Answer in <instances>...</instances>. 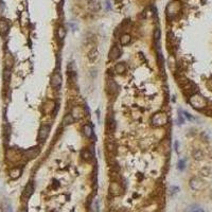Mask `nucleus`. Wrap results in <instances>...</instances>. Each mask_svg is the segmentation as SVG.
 Wrapping results in <instances>:
<instances>
[{
    "label": "nucleus",
    "mask_w": 212,
    "mask_h": 212,
    "mask_svg": "<svg viewBox=\"0 0 212 212\" xmlns=\"http://www.w3.org/2000/svg\"><path fill=\"white\" fill-rule=\"evenodd\" d=\"M169 122V117L167 114L163 112H158L152 117V124L156 127H160V126H165Z\"/></svg>",
    "instance_id": "1"
},
{
    "label": "nucleus",
    "mask_w": 212,
    "mask_h": 212,
    "mask_svg": "<svg viewBox=\"0 0 212 212\" xmlns=\"http://www.w3.org/2000/svg\"><path fill=\"white\" fill-rule=\"evenodd\" d=\"M189 103L196 109H203L204 107H206L207 101L203 95H198V93H194L193 95L190 97Z\"/></svg>",
    "instance_id": "2"
},
{
    "label": "nucleus",
    "mask_w": 212,
    "mask_h": 212,
    "mask_svg": "<svg viewBox=\"0 0 212 212\" xmlns=\"http://www.w3.org/2000/svg\"><path fill=\"white\" fill-rule=\"evenodd\" d=\"M179 8H180V6H179L178 1H173V2H170L169 6L167 8V15L169 18H173L175 15L178 14Z\"/></svg>",
    "instance_id": "3"
},
{
    "label": "nucleus",
    "mask_w": 212,
    "mask_h": 212,
    "mask_svg": "<svg viewBox=\"0 0 212 212\" xmlns=\"http://www.w3.org/2000/svg\"><path fill=\"white\" fill-rule=\"evenodd\" d=\"M50 125H48V124H42L40 126V129H39L38 131V141L39 142H44L46 139L48 138L49 134H50Z\"/></svg>",
    "instance_id": "4"
},
{
    "label": "nucleus",
    "mask_w": 212,
    "mask_h": 212,
    "mask_svg": "<svg viewBox=\"0 0 212 212\" xmlns=\"http://www.w3.org/2000/svg\"><path fill=\"white\" fill-rule=\"evenodd\" d=\"M39 153H40V148L39 146H34V148H31L29 150H27V151H25L23 156L27 159H29V160H31V159L36 158L39 155Z\"/></svg>",
    "instance_id": "5"
},
{
    "label": "nucleus",
    "mask_w": 212,
    "mask_h": 212,
    "mask_svg": "<svg viewBox=\"0 0 212 212\" xmlns=\"http://www.w3.org/2000/svg\"><path fill=\"white\" fill-rule=\"evenodd\" d=\"M61 83H63V78H61V74L59 72L53 73L52 76H51V86L54 89H59V87L61 86Z\"/></svg>",
    "instance_id": "6"
},
{
    "label": "nucleus",
    "mask_w": 212,
    "mask_h": 212,
    "mask_svg": "<svg viewBox=\"0 0 212 212\" xmlns=\"http://www.w3.org/2000/svg\"><path fill=\"white\" fill-rule=\"evenodd\" d=\"M34 192V184L32 182H29L28 184L25 187L23 192V199H29V198L32 196Z\"/></svg>",
    "instance_id": "7"
},
{
    "label": "nucleus",
    "mask_w": 212,
    "mask_h": 212,
    "mask_svg": "<svg viewBox=\"0 0 212 212\" xmlns=\"http://www.w3.org/2000/svg\"><path fill=\"white\" fill-rule=\"evenodd\" d=\"M10 30V25H8V21L4 18H0V35L1 36H4L6 35Z\"/></svg>",
    "instance_id": "8"
},
{
    "label": "nucleus",
    "mask_w": 212,
    "mask_h": 212,
    "mask_svg": "<svg viewBox=\"0 0 212 212\" xmlns=\"http://www.w3.org/2000/svg\"><path fill=\"white\" fill-rule=\"evenodd\" d=\"M106 91L108 92L109 95H114L118 91V85L114 80H108L106 84Z\"/></svg>",
    "instance_id": "9"
},
{
    "label": "nucleus",
    "mask_w": 212,
    "mask_h": 212,
    "mask_svg": "<svg viewBox=\"0 0 212 212\" xmlns=\"http://www.w3.org/2000/svg\"><path fill=\"white\" fill-rule=\"evenodd\" d=\"M204 182H203V180L199 178H197V177H194V178H192L191 180H190V187L192 188L193 190H199L201 189V188H204Z\"/></svg>",
    "instance_id": "10"
},
{
    "label": "nucleus",
    "mask_w": 212,
    "mask_h": 212,
    "mask_svg": "<svg viewBox=\"0 0 212 212\" xmlns=\"http://www.w3.org/2000/svg\"><path fill=\"white\" fill-rule=\"evenodd\" d=\"M108 55H109V59H110V61H116V59H118L121 55L120 48L117 47V46L112 47V49H110V51H109Z\"/></svg>",
    "instance_id": "11"
},
{
    "label": "nucleus",
    "mask_w": 212,
    "mask_h": 212,
    "mask_svg": "<svg viewBox=\"0 0 212 212\" xmlns=\"http://www.w3.org/2000/svg\"><path fill=\"white\" fill-rule=\"evenodd\" d=\"M70 114H72V117L74 118V120H78V119H82L84 116V110L80 107V106H76L73 107L72 110Z\"/></svg>",
    "instance_id": "12"
},
{
    "label": "nucleus",
    "mask_w": 212,
    "mask_h": 212,
    "mask_svg": "<svg viewBox=\"0 0 212 212\" xmlns=\"http://www.w3.org/2000/svg\"><path fill=\"white\" fill-rule=\"evenodd\" d=\"M88 1V6L91 11L95 12L101 8V0H87Z\"/></svg>",
    "instance_id": "13"
},
{
    "label": "nucleus",
    "mask_w": 212,
    "mask_h": 212,
    "mask_svg": "<svg viewBox=\"0 0 212 212\" xmlns=\"http://www.w3.org/2000/svg\"><path fill=\"white\" fill-rule=\"evenodd\" d=\"M81 156L84 160L90 161L92 159V157H93V153H92V151L89 150V148H84V150H82V152H81Z\"/></svg>",
    "instance_id": "14"
},
{
    "label": "nucleus",
    "mask_w": 212,
    "mask_h": 212,
    "mask_svg": "<svg viewBox=\"0 0 212 212\" xmlns=\"http://www.w3.org/2000/svg\"><path fill=\"white\" fill-rule=\"evenodd\" d=\"M21 173H23V170L20 167H14L10 171V177L12 179H17L21 176Z\"/></svg>",
    "instance_id": "15"
},
{
    "label": "nucleus",
    "mask_w": 212,
    "mask_h": 212,
    "mask_svg": "<svg viewBox=\"0 0 212 212\" xmlns=\"http://www.w3.org/2000/svg\"><path fill=\"white\" fill-rule=\"evenodd\" d=\"M83 131H84V135H85L87 138H92V137H93V129H92V126L90 125V124L84 125Z\"/></svg>",
    "instance_id": "16"
},
{
    "label": "nucleus",
    "mask_w": 212,
    "mask_h": 212,
    "mask_svg": "<svg viewBox=\"0 0 212 212\" xmlns=\"http://www.w3.org/2000/svg\"><path fill=\"white\" fill-rule=\"evenodd\" d=\"M114 71L118 73V74H121V73H124L126 71V65L124 63H118L114 66Z\"/></svg>",
    "instance_id": "17"
},
{
    "label": "nucleus",
    "mask_w": 212,
    "mask_h": 212,
    "mask_svg": "<svg viewBox=\"0 0 212 212\" xmlns=\"http://www.w3.org/2000/svg\"><path fill=\"white\" fill-rule=\"evenodd\" d=\"M131 36L129 35V34H127V33L123 34L122 36L120 37V44L122 46L129 45V42H131Z\"/></svg>",
    "instance_id": "18"
},
{
    "label": "nucleus",
    "mask_w": 212,
    "mask_h": 212,
    "mask_svg": "<svg viewBox=\"0 0 212 212\" xmlns=\"http://www.w3.org/2000/svg\"><path fill=\"white\" fill-rule=\"evenodd\" d=\"M74 118L72 117V114H66L64 117V120H63V125L64 126H67V125H70V124H72V123H74Z\"/></svg>",
    "instance_id": "19"
},
{
    "label": "nucleus",
    "mask_w": 212,
    "mask_h": 212,
    "mask_svg": "<svg viewBox=\"0 0 212 212\" xmlns=\"http://www.w3.org/2000/svg\"><path fill=\"white\" fill-rule=\"evenodd\" d=\"M88 57H89V59L92 61L98 59V49H97V48H92V50L88 53Z\"/></svg>",
    "instance_id": "20"
},
{
    "label": "nucleus",
    "mask_w": 212,
    "mask_h": 212,
    "mask_svg": "<svg viewBox=\"0 0 212 212\" xmlns=\"http://www.w3.org/2000/svg\"><path fill=\"white\" fill-rule=\"evenodd\" d=\"M118 191H121V187L119 184H110V192L114 193V195H118V194H120V192H118Z\"/></svg>",
    "instance_id": "21"
},
{
    "label": "nucleus",
    "mask_w": 212,
    "mask_h": 212,
    "mask_svg": "<svg viewBox=\"0 0 212 212\" xmlns=\"http://www.w3.org/2000/svg\"><path fill=\"white\" fill-rule=\"evenodd\" d=\"M160 36H161L160 30H159V29H156L155 32H154V40H155V45L160 44Z\"/></svg>",
    "instance_id": "22"
},
{
    "label": "nucleus",
    "mask_w": 212,
    "mask_h": 212,
    "mask_svg": "<svg viewBox=\"0 0 212 212\" xmlns=\"http://www.w3.org/2000/svg\"><path fill=\"white\" fill-rule=\"evenodd\" d=\"M66 29L64 27H59V30H57V35H59V39H64L65 36H66Z\"/></svg>",
    "instance_id": "23"
},
{
    "label": "nucleus",
    "mask_w": 212,
    "mask_h": 212,
    "mask_svg": "<svg viewBox=\"0 0 212 212\" xmlns=\"http://www.w3.org/2000/svg\"><path fill=\"white\" fill-rule=\"evenodd\" d=\"M10 78H11V70L6 68L4 71H3V80H4L6 83H8L10 81Z\"/></svg>",
    "instance_id": "24"
},
{
    "label": "nucleus",
    "mask_w": 212,
    "mask_h": 212,
    "mask_svg": "<svg viewBox=\"0 0 212 212\" xmlns=\"http://www.w3.org/2000/svg\"><path fill=\"white\" fill-rule=\"evenodd\" d=\"M184 167H186V159H180L177 163V169L180 171H184Z\"/></svg>",
    "instance_id": "25"
},
{
    "label": "nucleus",
    "mask_w": 212,
    "mask_h": 212,
    "mask_svg": "<svg viewBox=\"0 0 212 212\" xmlns=\"http://www.w3.org/2000/svg\"><path fill=\"white\" fill-rule=\"evenodd\" d=\"M194 158H195V159H201V158H203V153H201L199 150L195 151V152H194Z\"/></svg>",
    "instance_id": "26"
},
{
    "label": "nucleus",
    "mask_w": 212,
    "mask_h": 212,
    "mask_svg": "<svg viewBox=\"0 0 212 212\" xmlns=\"http://www.w3.org/2000/svg\"><path fill=\"white\" fill-rule=\"evenodd\" d=\"M190 212H204V210L198 208V207H193V208L190 209Z\"/></svg>",
    "instance_id": "27"
},
{
    "label": "nucleus",
    "mask_w": 212,
    "mask_h": 212,
    "mask_svg": "<svg viewBox=\"0 0 212 212\" xmlns=\"http://www.w3.org/2000/svg\"><path fill=\"white\" fill-rule=\"evenodd\" d=\"M92 210H93L95 212H99V204H98V201H93Z\"/></svg>",
    "instance_id": "28"
},
{
    "label": "nucleus",
    "mask_w": 212,
    "mask_h": 212,
    "mask_svg": "<svg viewBox=\"0 0 212 212\" xmlns=\"http://www.w3.org/2000/svg\"><path fill=\"white\" fill-rule=\"evenodd\" d=\"M179 188L178 187H175V186H173V187L171 188V193H172V195H174V194H176V193L178 192Z\"/></svg>",
    "instance_id": "29"
},
{
    "label": "nucleus",
    "mask_w": 212,
    "mask_h": 212,
    "mask_svg": "<svg viewBox=\"0 0 212 212\" xmlns=\"http://www.w3.org/2000/svg\"><path fill=\"white\" fill-rule=\"evenodd\" d=\"M178 121H179V124H184V116L180 114V110H179V114H178Z\"/></svg>",
    "instance_id": "30"
},
{
    "label": "nucleus",
    "mask_w": 212,
    "mask_h": 212,
    "mask_svg": "<svg viewBox=\"0 0 212 212\" xmlns=\"http://www.w3.org/2000/svg\"><path fill=\"white\" fill-rule=\"evenodd\" d=\"M184 117L187 118V119H189L190 121H193V120H194V118H193L190 114H188L187 112H184Z\"/></svg>",
    "instance_id": "31"
},
{
    "label": "nucleus",
    "mask_w": 212,
    "mask_h": 212,
    "mask_svg": "<svg viewBox=\"0 0 212 212\" xmlns=\"http://www.w3.org/2000/svg\"><path fill=\"white\" fill-rule=\"evenodd\" d=\"M3 11H4V3H3V1L0 0V14H2Z\"/></svg>",
    "instance_id": "32"
},
{
    "label": "nucleus",
    "mask_w": 212,
    "mask_h": 212,
    "mask_svg": "<svg viewBox=\"0 0 212 212\" xmlns=\"http://www.w3.org/2000/svg\"><path fill=\"white\" fill-rule=\"evenodd\" d=\"M175 151L178 153V141H175Z\"/></svg>",
    "instance_id": "33"
},
{
    "label": "nucleus",
    "mask_w": 212,
    "mask_h": 212,
    "mask_svg": "<svg viewBox=\"0 0 212 212\" xmlns=\"http://www.w3.org/2000/svg\"><path fill=\"white\" fill-rule=\"evenodd\" d=\"M18 212H28V209H27V208H23V209H20Z\"/></svg>",
    "instance_id": "34"
},
{
    "label": "nucleus",
    "mask_w": 212,
    "mask_h": 212,
    "mask_svg": "<svg viewBox=\"0 0 212 212\" xmlns=\"http://www.w3.org/2000/svg\"><path fill=\"white\" fill-rule=\"evenodd\" d=\"M106 6H107V8H110V4H109V1H108V0L106 1Z\"/></svg>",
    "instance_id": "35"
}]
</instances>
